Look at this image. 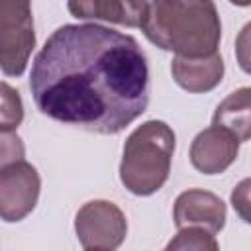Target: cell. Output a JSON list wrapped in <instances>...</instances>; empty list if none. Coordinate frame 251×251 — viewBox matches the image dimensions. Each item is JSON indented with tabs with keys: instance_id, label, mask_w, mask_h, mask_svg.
<instances>
[{
	"instance_id": "6da1fadb",
	"label": "cell",
	"mask_w": 251,
	"mask_h": 251,
	"mask_svg": "<svg viewBox=\"0 0 251 251\" xmlns=\"http://www.w3.org/2000/svg\"><path fill=\"white\" fill-rule=\"evenodd\" d=\"M29 90L43 116L114 135L147 110L149 65L127 33L98 24H65L35 55Z\"/></svg>"
},
{
	"instance_id": "7a4b0ae2",
	"label": "cell",
	"mask_w": 251,
	"mask_h": 251,
	"mask_svg": "<svg viewBox=\"0 0 251 251\" xmlns=\"http://www.w3.org/2000/svg\"><path fill=\"white\" fill-rule=\"evenodd\" d=\"M141 29L153 45L180 57L212 55L222 39L214 0H151Z\"/></svg>"
},
{
	"instance_id": "3957f363",
	"label": "cell",
	"mask_w": 251,
	"mask_h": 251,
	"mask_svg": "<svg viewBox=\"0 0 251 251\" xmlns=\"http://www.w3.org/2000/svg\"><path fill=\"white\" fill-rule=\"evenodd\" d=\"M175 131L161 120H149L137 126L124 143L120 180L135 196H151L169 178Z\"/></svg>"
},
{
	"instance_id": "277c9868",
	"label": "cell",
	"mask_w": 251,
	"mask_h": 251,
	"mask_svg": "<svg viewBox=\"0 0 251 251\" xmlns=\"http://www.w3.org/2000/svg\"><path fill=\"white\" fill-rule=\"evenodd\" d=\"M35 47L29 0H0V67L6 76H20Z\"/></svg>"
},
{
	"instance_id": "5b68a950",
	"label": "cell",
	"mask_w": 251,
	"mask_h": 251,
	"mask_svg": "<svg viewBox=\"0 0 251 251\" xmlns=\"http://www.w3.org/2000/svg\"><path fill=\"white\" fill-rule=\"evenodd\" d=\"M75 231L86 251H112L124 243L127 220L114 202L90 200L76 212Z\"/></svg>"
},
{
	"instance_id": "8992f818",
	"label": "cell",
	"mask_w": 251,
	"mask_h": 251,
	"mask_svg": "<svg viewBox=\"0 0 251 251\" xmlns=\"http://www.w3.org/2000/svg\"><path fill=\"white\" fill-rule=\"evenodd\" d=\"M41 178L25 159L0 165V216L4 222H20L33 212L39 200Z\"/></svg>"
},
{
	"instance_id": "52a82bcc",
	"label": "cell",
	"mask_w": 251,
	"mask_h": 251,
	"mask_svg": "<svg viewBox=\"0 0 251 251\" xmlns=\"http://www.w3.org/2000/svg\"><path fill=\"white\" fill-rule=\"evenodd\" d=\"M239 139L222 126L202 129L190 143V163L202 175H220L237 159Z\"/></svg>"
},
{
	"instance_id": "ba28073f",
	"label": "cell",
	"mask_w": 251,
	"mask_h": 251,
	"mask_svg": "<svg viewBox=\"0 0 251 251\" xmlns=\"http://www.w3.org/2000/svg\"><path fill=\"white\" fill-rule=\"evenodd\" d=\"M226 218H227L226 204L214 192L202 188H188L180 192L175 200L173 220L176 229L186 226H200L210 229L212 233H218L224 229Z\"/></svg>"
},
{
	"instance_id": "9c48e42d",
	"label": "cell",
	"mask_w": 251,
	"mask_h": 251,
	"mask_svg": "<svg viewBox=\"0 0 251 251\" xmlns=\"http://www.w3.org/2000/svg\"><path fill=\"white\" fill-rule=\"evenodd\" d=\"M71 16L78 20H100L126 27H143L149 0H67Z\"/></svg>"
},
{
	"instance_id": "30bf717a",
	"label": "cell",
	"mask_w": 251,
	"mask_h": 251,
	"mask_svg": "<svg viewBox=\"0 0 251 251\" xmlns=\"http://www.w3.org/2000/svg\"><path fill=\"white\" fill-rule=\"evenodd\" d=\"M224 59L216 51L206 57H180L175 55L171 61V73L175 82L192 94L214 90L224 78Z\"/></svg>"
},
{
	"instance_id": "8fae6325",
	"label": "cell",
	"mask_w": 251,
	"mask_h": 251,
	"mask_svg": "<svg viewBox=\"0 0 251 251\" xmlns=\"http://www.w3.org/2000/svg\"><path fill=\"white\" fill-rule=\"evenodd\" d=\"M212 124L229 129L239 141H249L251 139V86H243L229 92L218 104Z\"/></svg>"
},
{
	"instance_id": "7c38bea8",
	"label": "cell",
	"mask_w": 251,
	"mask_h": 251,
	"mask_svg": "<svg viewBox=\"0 0 251 251\" xmlns=\"http://www.w3.org/2000/svg\"><path fill=\"white\" fill-rule=\"evenodd\" d=\"M169 251L176 249H194V251H218L220 245L216 241V233L200 226H186L180 227L178 233L167 243Z\"/></svg>"
},
{
	"instance_id": "4fadbf2b",
	"label": "cell",
	"mask_w": 251,
	"mask_h": 251,
	"mask_svg": "<svg viewBox=\"0 0 251 251\" xmlns=\"http://www.w3.org/2000/svg\"><path fill=\"white\" fill-rule=\"evenodd\" d=\"M2 88V110H0V129L14 131L24 120V104L18 94L8 82L0 84Z\"/></svg>"
},
{
	"instance_id": "5bb4252c",
	"label": "cell",
	"mask_w": 251,
	"mask_h": 251,
	"mask_svg": "<svg viewBox=\"0 0 251 251\" xmlns=\"http://www.w3.org/2000/svg\"><path fill=\"white\" fill-rule=\"evenodd\" d=\"M229 202L235 210V214L251 226V176L249 178H243L235 184V188L231 190V196H229Z\"/></svg>"
},
{
	"instance_id": "9a60e30c",
	"label": "cell",
	"mask_w": 251,
	"mask_h": 251,
	"mask_svg": "<svg viewBox=\"0 0 251 251\" xmlns=\"http://www.w3.org/2000/svg\"><path fill=\"white\" fill-rule=\"evenodd\" d=\"M235 59L241 71L251 75V22H247L235 37Z\"/></svg>"
},
{
	"instance_id": "2e32d148",
	"label": "cell",
	"mask_w": 251,
	"mask_h": 251,
	"mask_svg": "<svg viewBox=\"0 0 251 251\" xmlns=\"http://www.w3.org/2000/svg\"><path fill=\"white\" fill-rule=\"evenodd\" d=\"M231 4H235V6H251V0H229Z\"/></svg>"
}]
</instances>
